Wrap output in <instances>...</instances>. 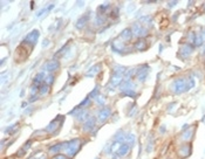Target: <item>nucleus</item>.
Segmentation results:
<instances>
[{
  "label": "nucleus",
  "mask_w": 205,
  "mask_h": 159,
  "mask_svg": "<svg viewBox=\"0 0 205 159\" xmlns=\"http://www.w3.org/2000/svg\"><path fill=\"white\" fill-rule=\"evenodd\" d=\"M189 80L187 78H178L172 83V90L175 94H182L190 90L189 88Z\"/></svg>",
  "instance_id": "nucleus-1"
},
{
  "label": "nucleus",
  "mask_w": 205,
  "mask_h": 159,
  "mask_svg": "<svg viewBox=\"0 0 205 159\" xmlns=\"http://www.w3.org/2000/svg\"><path fill=\"white\" fill-rule=\"evenodd\" d=\"M81 147V141L80 139H75V141H71V142H67L66 144L63 143V148L65 151L68 156L73 157L77 151H79V148Z\"/></svg>",
  "instance_id": "nucleus-2"
},
{
  "label": "nucleus",
  "mask_w": 205,
  "mask_h": 159,
  "mask_svg": "<svg viewBox=\"0 0 205 159\" xmlns=\"http://www.w3.org/2000/svg\"><path fill=\"white\" fill-rule=\"evenodd\" d=\"M148 74H149V67L148 66L140 67L138 70H137V78H138V81L140 82L145 81V78H146V76H148Z\"/></svg>",
  "instance_id": "nucleus-3"
},
{
  "label": "nucleus",
  "mask_w": 205,
  "mask_h": 159,
  "mask_svg": "<svg viewBox=\"0 0 205 159\" xmlns=\"http://www.w3.org/2000/svg\"><path fill=\"white\" fill-rule=\"evenodd\" d=\"M110 109L109 108H103L102 110L99 111V114H97V118H99V122L100 123H103L107 118H108L110 116Z\"/></svg>",
  "instance_id": "nucleus-4"
},
{
  "label": "nucleus",
  "mask_w": 205,
  "mask_h": 159,
  "mask_svg": "<svg viewBox=\"0 0 205 159\" xmlns=\"http://www.w3.org/2000/svg\"><path fill=\"white\" fill-rule=\"evenodd\" d=\"M38 37H39V31H36V29H34V31H32L31 33H29V34L26 36L25 41L34 46V43L38 41Z\"/></svg>",
  "instance_id": "nucleus-5"
},
{
  "label": "nucleus",
  "mask_w": 205,
  "mask_h": 159,
  "mask_svg": "<svg viewBox=\"0 0 205 159\" xmlns=\"http://www.w3.org/2000/svg\"><path fill=\"white\" fill-rule=\"evenodd\" d=\"M131 36H132V31H131L130 28H125V29H123V31L121 32L119 40H121L122 42H124V41H129V40L131 39Z\"/></svg>",
  "instance_id": "nucleus-6"
},
{
  "label": "nucleus",
  "mask_w": 205,
  "mask_h": 159,
  "mask_svg": "<svg viewBox=\"0 0 205 159\" xmlns=\"http://www.w3.org/2000/svg\"><path fill=\"white\" fill-rule=\"evenodd\" d=\"M132 34H135V35H137V36H142V35H144V34H146V29H144L140 24H134V26H132Z\"/></svg>",
  "instance_id": "nucleus-7"
},
{
  "label": "nucleus",
  "mask_w": 205,
  "mask_h": 159,
  "mask_svg": "<svg viewBox=\"0 0 205 159\" xmlns=\"http://www.w3.org/2000/svg\"><path fill=\"white\" fill-rule=\"evenodd\" d=\"M129 151H130V145L123 142V143H122V145H121V147H120V150H119V152H117V154H116V156H119V157H124V156H127V154L129 153Z\"/></svg>",
  "instance_id": "nucleus-8"
},
{
  "label": "nucleus",
  "mask_w": 205,
  "mask_h": 159,
  "mask_svg": "<svg viewBox=\"0 0 205 159\" xmlns=\"http://www.w3.org/2000/svg\"><path fill=\"white\" fill-rule=\"evenodd\" d=\"M59 68V62L57 61H55V60H52V61H48L46 64H45V69L47 72H49V73H52V72H54L55 69H57Z\"/></svg>",
  "instance_id": "nucleus-9"
},
{
  "label": "nucleus",
  "mask_w": 205,
  "mask_h": 159,
  "mask_svg": "<svg viewBox=\"0 0 205 159\" xmlns=\"http://www.w3.org/2000/svg\"><path fill=\"white\" fill-rule=\"evenodd\" d=\"M49 90H51V85L44 82V83L40 85V88H39V94H40L41 96H45V95L49 94Z\"/></svg>",
  "instance_id": "nucleus-10"
},
{
  "label": "nucleus",
  "mask_w": 205,
  "mask_h": 159,
  "mask_svg": "<svg viewBox=\"0 0 205 159\" xmlns=\"http://www.w3.org/2000/svg\"><path fill=\"white\" fill-rule=\"evenodd\" d=\"M190 151H191V146L189 145V146L187 147V145H184V146H182V147L179 148L178 154H179L182 158H185V157H188V156L190 154Z\"/></svg>",
  "instance_id": "nucleus-11"
},
{
  "label": "nucleus",
  "mask_w": 205,
  "mask_h": 159,
  "mask_svg": "<svg viewBox=\"0 0 205 159\" xmlns=\"http://www.w3.org/2000/svg\"><path fill=\"white\" fill-rule=\"evenodd\" d=\"M192 52H193V48H192V46H190V45L183 46L182 49H181V54H182L183 56H188V55H190Z\"/></svg>",
  "instance_id": "nucleus-12"
},
{
  "label": "nucleus",
  "mask_w": 205,
  "mask_h": 159,
  "mask_svg": "<svg viewBox=\"0 0 205 159\" xmlns=\"http://www.w3.org/2000/svg\"><path fill=\"white\" fill-rule=\"evenodd\" d=\"M94 125H95V119H94L93 117H90L89 119H88V121L84 122L83 127H84V130H93Z\"/></svg>",
  "instance_id": "nucleus-13"
},
{
  "label": "nucleus",
  "mask_w": 205,
  "mask_h": 159,
  "mask_svg": "<svg viewBox=\"0 0 205 159\" xmlns=\"http://www.w3.org/2000/svg\"><path fill=\"white\" fill-rule=\"evenodd\" d=\"M122 143H123V142H114V143L111 144V146H110V151H111L113 154H117V152H119V150H120V147H121Z\"/></svg>",
  "instance_id": "nucleus-14"
},
{
  "label": "nucleus",
  "mask_w": 205,
  "mask_h": 159,
  "mask_svg": "<svg viewBox=\"0 0 205 159\" xmlns=\"http://www.w3.org/2000/svg\"><path fill=\"white\" fill-rule=\"evenodd\" d=\"M135 48L136 49H141V51H144V49L146 48V42H145V40L144 39H138L137 40V42L135 43Z\"/></svg>",
  "instance_id": "nucleus-15"
},
{
  "label": "nucleus",
  "mask_w": 205,
  "mask_h": 159,
  "mask_svg": "<svg viewBox=\"0 0 205 159\" xmlns=\"http://www.w3.org/2000/svg\"><path fill=\"white\" fill-rule=\"evenodd\" d=\"M62 147H63V144H62V143H59V144H56V145H53L52 147H49V152L56 153V152L60 151Z\"/></svg>",
  "instance_id": "nucleus-16"
},
{
  "label": "nucleus",
  "mask_w": 205,
  "mask_h": 159,
  "mask_svg": "<svg viewBox=\"0 0 205 159\" xmlns=\"http://www.w3.org/2000/svg\"><path fill=\"white\" fill-rule=\"evenodd\" d=\"M86 24H87V16H83V18H81L79 21L76 22V27L79 29H81V28H83L86 26Z\"/></svg>",
  "instance_id": "nucleus-17"
},
{
  "label": "nucleus",
  "mask_w": 205,
  "mask_h": 159,
  "mask_svg": "<svg viewBox=\"0 0 205 159\" xmlns=\"http://www.w3.org/2000/svg\"><path fill=\"white\" fill-rule=\"evenodd\" d=\"M192 135H193L192 130H190V131H185V132H183V135H182V138L184 139V141H189V139L192 137Z\"/></svg>",
  "instance_id": "nucleus-18"
},
{
  "label": "nucleus",
  "mask_w": 205,
  "mask_h": 159,
  "mask_svg": "<svg viewBox=\"0 0 205 159\" xmlns=\"http://www.w3.org/2000/svg\"><path fill=\"white\" fill-rule=\"evenodd\" d=\"M100 70V66H96V67H94V68H92L89 72L87 73V76H92V75H95L97 72Z\"/></svg>",
  "instance_id": "nucleus-19"
},
{
  "label": "nucleus",
  "mask_w": 205,
  "mask_h": 159,
  "mask_svg": "<svg viewBox=\"0 0 205 159\" xmlns=\"http://www.w3.org/2000/svg\"><path fill=\"white\" fill-rule=\"evenodd\" d=\"M53 7H54L53 5H49V6H48V8H44V9H41V11L36 14V16H41L44 13H47V12H48V9H52Z\"/></svg>",
  "instance_id": "nucleus-20"
},
{
  "label": "nucleus",
  "mask_w": 205,
  "mask_h": 159,
  "mask_svg": "<svg viewBox=\"0 0 205 159\" xmlns=\"http://www.w3.org/2000/svg\"><path fill=\"white\" fill-rule=\"evenodd\" d=\"M202 42H203V39H202L199 35H196V36H194V45H196V46H200Z\"/></svg>",
  "instance_id": "nucleus-21"
},
{
  "label": "nucleus",
  "mask_w": 205,
  "mask_h": 159,
  "mask_svg": "<svg viewBox=\"0 0 205 159\" xmlns=\"http://www.w3.org/2000/svg\"><path fill=\"white\" fill-rule=\"evenodd\" d=\"M53 80H54V76L53 75H49V76H46V78H45V83H47V84H52L53 83Z\"/></svg>",
  "instance_id": "nucleus-22"
},
{
  "label": "nucleus",
  "mask_w": 205,
  "mask_h": 159,
  "mask_svg": "<svg viewBox=\"0 0 205 159\" xmlns=\"http://www.w3.org/2000/svg\"><path fill=\"white\" fill-rule=\"evenodd\" d=\"M52 159H67V157L63 156V154H56V156H54Z\"/></svg>",
  "instance_id": "nucleus-23"
},
{
  "label": "nucleus",
  "mask_w": 205,
  "mask_h": 159,
  "mask_svg": "<svg viewBox=\"0 0 205 159\" xmlns=\"http://www.w3.org/2000/svg\"><path fill=\"white\" fill-rule=\"evenodd\" d=\"M42 154H44V153H39V154H36V157H35V158H33V159H40V157H41ZM41 159H46V156H45L44 158H41Z\"/></svg>",
  "instance_id": "nucleus-24"
}]
</instances>
